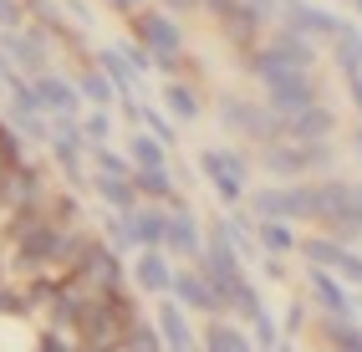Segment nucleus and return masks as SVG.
Here are the masks:
<instances>
[{
  "instance_id": "obj_1",
  "label": "nucleus",
  "mask_w": 362,
  "mask_h": 352,
  "mask_svg": "<svg viewBox=\"0 0 362 352\" xmlns=\"http://www.w3.org/2000/svg\"><path fill=\"white\" fill-rule=\"evenodd\" d=\"M179 291H184L189 301H194V307H204V312H214V307H220V296H214L199 276H179Z\"/></svg>"
},
{
  "instance_id": "obj_2",
  "label": "nucleus",
  "mask_w": 362,
  "mask_h": 352,
  "mask_svg": "<svg viewBox=\"0 0 362 352\" xmlns=\"http://www.w3.org/2000/svg\"><path fill=\"white\" fill-rule=\"evenodd\" d=\"M209 352H250V347H245V337H240L235 327L220 322V327H209Z\"/></svg>"
},
{
  "instance_id": "obj_3",
  "label": "nucleus",
  "mask_w": 362,
  "mask_h": 352,
  "mask_svg": "<svg viewBox=\"0 0 362 352\" xmlns=\"http://www.w3.org/2000/svg\"><path fill=\"white\" fill-rule=\"evenodd\" d=\"M138 281H143V286H168V271L153 261V255H148V261H143L138 266Z\"/></svg>"
},
{
  "instance_id": "obj_4",
  "label": "nucleus",
  "mask_w": 362,
  "mask_h": 352,
  "mask_svg": "<svg viewBox=\"0 0 362 352\" xmlns=\"http://www.w3.org/2000/svg\"><path fill=\"white\" fill-rule=\"evenodd\" d=\"M265 245H276V250H286V245H291V235H286L281 225H265Z\"/></svg>"
},
{
  "instance_id": "obj_5",
  "label": "nucleus",
  "mask_w": 362,
  "mask_h": 352,
  "mask_svg": "<svg viewBox=\"0 0 362 352\" xmlns=\"http://www.w3.org/2000/svg\"><path fill=\"white\" fill-rule=\"evenodd\" d=\"M174 107H179V112H194V92H184V87H174Z\"/></svg>"
},
{
  "instance_id": "obj_6",
  "label": "nucleus",
  "mask_w": 362,
  "mask_h": 352,
  "mask_svg": "<svg viewBox=\"0 0 362 352\" xmlns=\"http://www.w3.org/2000/svg\"><path fill=\"white\" fill-rule=\"evenodd\" d=\"M352 92H357V102H362V77H352Z\"/></svg>"
}]
</instances>
